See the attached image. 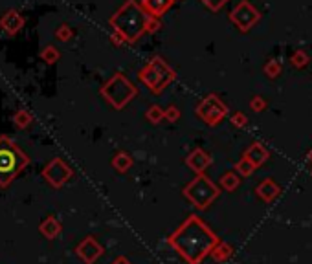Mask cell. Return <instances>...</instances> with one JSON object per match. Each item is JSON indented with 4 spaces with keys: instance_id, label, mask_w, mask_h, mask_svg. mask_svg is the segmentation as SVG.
<instances>
[{
    "instance_id": "obj_16",
    "label": "cell",
    "mask_w": 312,
    "mask_h": 264,
    "mask_svg": "<svg viewBox=\"0 0 312 264\" xmlns=\"http://www.w3.org/2000/svg\"><path fill=\"white\" fill-rule=\"evenodd\" d=\"M40 233L44 235L46 239H56L57 235L61 233V222L56 217H46L40 224Z\"/></svg>"
},
{
    "instance_id": "obj_23",
    "label": "cell",
    "mask_w": 312,
    "mask_h": 264,
    "mask_svg": "<svg viewBox=\"0 0 312 264\" xmlns=\"http://www.w3.org/2000/svg\"><path fill=\"white\" fill-rule=\"evenodd\" d=\"M74 37V31H72V28L68 24H61L57 26V30H56V39L61 42H68Z\"/></svg>"
},
{
    "instance_id": "obj_12",
    "label": "cell",
    "mask_w": 312,
    "mask_h": 264,
    "mask_svg": "<svg viewBox=\"0 0 312 264\" xmlns=\"http://www.w3.org/2000/svg\"><path fill=\"white\" fill-rule=\"evenodd\" d=\"M175 4V0H141V8L149 17H156L160 19L162 15H166L171 10V6Z\"/></svg>"
},
{
    "instance_id": "obj_19",
    "label": "cell",
    "mask_w": 312,
    "mask_h": 264,
    "mask_svg": "<svg viewBox=\"0 0 312 264\" xmlns=\"http://www.w3.org/2000/svg\"><path fill=\"white\" fill-rule=\"evenodd\" d=\"M59 57H61V53L56 46H44L42 51H40V59H42L46 64H56V62L59 61Z\"/></svg>"
},
{
    "instance_id": "obj_2",
    "label": "cell",
    "mask_w": 312,
    "mask_h": 264,
    "mask_svg": "<svg viewBox=\"0 0 312 264\" xmlns=\"http://www.w3.org/2000/svg\"><path fill=\"white\" fill-rule=\"evenodd\" d=\"M147 21H149V15L143 11L141 4H138L136 0H127L111 17L109 22H111L112 30L121 33L127 39V42L132 44L145 33Z\"/></svg>"
},
{
    "instance_id": "obj_9",
    "label": "cell",
    "mask_w": 312,
    "mask_h": 264,
    "mask_svg": "<svg viewBox=\"0 0 312 264\" xmlns=\"http://www.w3.org/2000/svg\"><path fill=\"white\" fill-rule=\"evenodd\" d=\"M42 176H44V180L50 183L51 187H63L72 178V169L61 158H54L42 169Z\"/></svg>"
},
{
    "instance_id": "obj_5",
    "label": "cell",
    "mask_w": 312,
    "mask_h": 264,
    "mask_svg": "<svg viewBox=\"0 0 312 264\" xmlns=\"http://www.w3.org/2000/svg\"><path fill=\"white\" fill-rule=\"evenodd\" d=\"M101 96L111 103L114 108H123L132 97L136 96V87L123 74H116L101 88Z\"/></svg>"
},
{
    "instance_id": "obj_24",
    "label": "cell",
    "mask_w": 312,
    "mask_h": 264,
    "mask_svg": "<svg viewBox=\"0 0 312 264\" xmlns=\"http://www.w3.org/2000/svg\"><path fill=\"white\" fill-rule=\"evenodd\" d=\"M164 114H166V110H162L160 107H158V105H152L151 108H149V110H147V119H149V121L151 123H160L162 119H164Z\"/></svg>"
},
{
    "instance_id": "obj_4",
    "label": "cell",
    "mask_w": 312,
    "mask_h": 264,
    "mask_svg": "<svg viewBox=\"0 0 312 264\" xmlns=\"http://www.w3.org/2000/svg\"><path fill=\"white\" fill-rule=\"evenodd\" d=\"M140 79L141 83L149 87V90L152 94H160L164 88H167V85L175 79V72L164 59L154 57L151 62H147L143 68L140 70Z\"/></svg>"
},
{
    "instance_id": "obj_10",
    "label": "cell",
    "mask_w": 312,
    "mask_h": 264,
    "mask_svg": "<svg viewBox=\"0 0 312 264\" xmlns=\"http://www.w3.org/2000/svg\"><path fill=\"white\" fill-rule=\"evenodd\" d=\"M76 253L85 264H94L101 255H103V248H101V244L97 242L94 237H86V239L77 246Z\"/></svg>"
},
{
    "instance_id": "obj_30",
    "label": "cell",
    "mask_w": 312,
    "mask_h": 264,
    "mask_svg": "<svg viewBox=\"0 0 312 264\" xmlns=\"http://www.w3.org/2000/svg\"><path fill=\"white\" fill-rule=\"evenodd\" d=\"M202 4L207 6V10H212V11H219L222 8V6L226 4L228 0H200Z\"/></svg>"
},
{
    "instance_id": "obj_34",
    "label": "cell",
    "mask_w": 312,
    "mask_h": 264,
    "mask_svg": "<svg viewBox=\"0 0 312 264\" xmlns=\"http://www.w3.org/2000/svg\"><path fill=\"white\" fill-rule=\"evenodd\" d=\"M308 163H312V149H310V153H308Z\"/></svg>"
},
{
    "instance_id": "obj_21",
    "label": "cell",
    "mask_w": 312,
    "mask_h": 264,
    "mask_svg": "<svg viewBox=\"0 0 312 264\" xmlns=\"http://www.w3.org/2000/svg\"><path fill=\"white\" fill-rule=\"evenodd\" d=\"M221 185H222V189H226V191H233V189H237V185H239V174L226 173L221 178Z\"/></svg>"
},
{
    "instance_id": "obj_22",
    "label": "cell",
    "mask_w": 312,
    "mask_h": 264,
    "mask_svg": "<svg viewBox=\"0 0 312 264\" xmlns=\"http://www.w3.org/2000/svg\"><path fill=\"white\" fill-rule=\"evenodd\" d=\"M235 171H237V174H239V176H250V174L255 171V165H253L252 162H248L246 158H242L241 162H237Z\"/></svg>"
},
{
    "instance_id": "obj_31",
    "label": "cell",
    "mask_w": 312,
    "mask_h": 264,
    "mask_svg": "<svg viewBox=\"0 0 312 264\" xmlns=\"http://www.w3.org/2000/svg\"><path fill=\"white\" fill-rule=\"evenodd\" d=\"M166 119L167 121H176L178 117H180V112H178V108L176 107H169V108H166Z\"/></svg>"
},
{
    "instance_id": "obj_3",
    "label": "cell",
    "mask_w": 312,
    "mask_h": 264,
    "mask_svg": "<svg viewBox=\"0 0 312 264\" xmlns=\"http://www.w3.org/2000/svg\"><path fill=\"white\" fill-rule=\"evenodd\" d=\"M30 163L24 151L8 136H0V187H8Z\"/></svg>"
},
{
    "instance_id": "obj_17",
    "label": "cell",
    "mask_w": 312,
    "mask_h": 264,
    "mask_svg": "<svg viewBox=\"0 0 312 264\" xmlns=\"http://www.w3.org/2000/svg\"><path fill=\"white\" fill-rule=\"evenodd\" d=\"M112 165H114V169H116V171H120V173H125L127 169H131L132 158L129 156L127 153H118L116 156H114V160H112Z\"/></svg>"
},
{
    "instance_id": "obj_26",
    "label": "cell",
    "mask_w": 312,
    "mask_h": 264,
    "mask_svg": "<svg viewBox=\"0 0 312 264\" xmlns=\"http://www.w3.org/2000/svg\"><path fill=\"white\" fill-rule=\"evenodd\" d=\"M290 61H292V64L296 66V68H303V66L308 64V61H310V59H308V55L305 53V51L299 50V51H296V53H294Z\"/></svg>"
},
{
    "instance_id": "obj_11",
    "label": "cell",
    "mask_w": 312,
    "mask_h": 264,
    "mask_svg": "<svg viewBox=\"0 0 312 264\" xmlns=\"http://www.w3.org/2000/svg\"><path fill=\"white\" fill-rule=\"evenodd\" d=\"M24 24H26L24 17L20 15L17 10L6 11L4 15L0 17V28H2V30H4L10 37L17 35V33L24 28Z\"/></svg>"
},
{
    "instance_id": "obj_18",
    "label": "cell",
    "mask_w": 312,
    "mask_h": 264,
    "mask_svg": "<svg viewBox=\"0 0 312 264\" xmlns=\"http://www.w3.org/2000/svg\"><path fill=\"white\" fill-rule=\"evenodd\" d=\"M232 246L230 244H226V242H219L215 246V249L212 251V255H213V259L217 260V262H222V260H226L230 255H232Z\"/></svg>"
},
{
    "instance_id": "obj_29",
    "label": "cell",
    "mask_w": 312,
    "mask_h": 264,
    "mask_svg": "<svg viewBox=\"0 0 312 264\" xmlns=\"http://www.w3.org/2000/svg\"><path fill=\"white\" fill-rule=\"evenodd\" d=\"M160 19H156V17H149V21H147V26H145V33H154V31L160 30Z\"/></svg>"
},
{
    "instance_id": "obj_1",
    "label": "cell",
    "mask_w": 312,
    "mask_h": 264,
    "mask_svg": "<svg viewBox=\"0 0 312 264\" xmlns=\"http://www.w3.org/2000/svg\"><path fill=\"white\" fill-rule=\"evenodd\" d=\"M169 244L189 264H198L219 244L213 231L198 217H189L169 239Z\"/></svg>"
},
{
    "instance_id": "obj_27",
    "label": "cell",
    "mask_w": 312,
    "mask_h": 264,
    "mask_svg": "<svg viewBox=\"0 0 312 264\" xmlns=\"http://www.w3.org/2000/svg\"><path fill=\"white\" fill-rule=\"evenodd\" d=\"M250 107H252V110H255V112H263L265 108H267V101H265L261 96H255V97H252Z\"/></svg>"
},
{
    "instance_id": "obj_25",
    "label": "cell",
    "mask_w": 312,
    "mask_h": 264,
    "mask_svg": "<svg viewBox=\"0 0 312 264\" xmlns=\"http://www.w3.org/2000/svg\"><path fill=\"white\" fill-rule=\"evenodd\" d=\"M281 64H279V62L276 61V59H272V61H268L267 62V66H265V74H267L268 77H277L279 76V74H281Z\"/></svg>"
},
{
    "instance_id": "obj_28",
    "label": "cell",
    "mask_w": 312,
    "mask_h": 264,
    "mask_svg": "<svg viewBox=\"0 0 312 264\" xmlns=\"http://www.w3.org/2000/svg\"><path fill=\"white\" fill-rule=\"evenodd\" d=\"M232 123L235 125V127H246V123H248V117L242 114V112H235V114H232Z\"/></svg>"
},
{
    "instance_id": "obj_7",
    "label": "cell",
    "mask_w": 312,
    "mask_h": 264,
    "mask_svg": "<svg viewBox=\"0 0 312 264\" xmlns=\"http://www.w3.org/2000/svg\"><path fill=\"white\" fill-rule=\"evenodd\" d=\"M196 116L200 117L202 121H206L207 125L215 127V125H219L228 116V107L215 94H212L204 101H200V105L196 107Z\"/></svg>"
},
{
    "instance_id": "obj_13",
    "label": "cell",
    "mask_w": 312,
    "mask_h": 264,
    "mask_svg": "<svg viewBox=\"0 0 312 264\" xmlns=\"http://www.w3.org/2000/svg\"><path fill=\"white\" fill-rule=\"evenodd\" d=\"M242 158H246L248 162H252L253 165L257 167H261L263 163L267 162L268 158H270V153H268V149L267 147H263L261 143H252L250 147L244 151V154H242Z\"/></svg>"
},
{
    "instance_id": "obj_33",
    "label": "cell",
    "mask_w": 312,
    "mask_h": 264,
    "mask_svg": "<svg viewBox=\"0 0 312 264\" xmlns=\"http://www.w3.org/2000/svg\"><path fill=\"white\" fill-rule=\"evenodd\" d=\"M112 264H131V262H129V260H127L125 257H120V259H116Z\"/></svg>"
},
{
    "instance_id": "obj_32",
    "label": "cell",
    "mask_w": 312,
    "mask_h": 264,
    "mask_svg": "<svg viewBox=\"0 0 312 264\" xmlns=\"http://www.w3.org/2000/svg\"><path fill=\"white\" fill-rule=\"evenodd\" d=\"M111 42L114 46H123V44H129L127 42V39L121 33H118V31H112V35H111Z\"/></svg>"
},
{
    "instance_id": "obj_35",
    "label": "cell",
    "mask_w": 312,
    "mask_h": 264,
    "mask_svg": "<svg viewBox=\"0 0 312 264\" xmlns=\"http://www.w3.org/2000/svg\"><path fill=\"white\" fill-rule=\"evenodd\" d=\"M175 2H176V0H175Z\"/></svg>"
},
{
    "instance_id": "obj_20",
    "label": "cell",
    "mask_w": 312,
    "mask_h": 264,
    "mask_svg": "<svg viewBox=\"0 0 312 264\" xmlns=\"http://www.w3.org/2000/svg\"><path fill=\"white\" fill-rule=\"evenodd\" d=\"M33 121V117L28 110H19L15 112V116H13V123H15L17 128H28Z\"/></svg>"
},
{
    "instance_id": "obj_8",
    "label": "cell",
    "mask_w": 312,
    "mask_h": 264,
    "mask_svg": "<svg viewBox=\"0 0 312 264\" xmlns=\"http://www.w3.org/2000/svg\"><path fill=\"white\" fill-rule=\"evenodd\" d=\"M259 19H261V13H259L255 6H252L248 0H244L241 4H237L232 10V13H230V21H232L233 24L237 26V30H241L242 33L252 30L253 26L259 22Z\"/></svg>"
},
{
    "instance_id": "obj_14",
    "label": "cell",
    "mask_w": 312,
    "mask_h": 264,
    "mask_svg": "<svg viewBox=\"0 0 312 264\" xmlns=\"http://www.w3.org/2000/svg\"><path fill=\"white\" fill-rule=\"evenodd\" d=\"M187 165L195 171V173H198V174H202V171L204 169H207L210 165H212V158L207 156L202 149H196V151H193L189 156H187Z\"/></svg>"
},
{
    "instance_id": "obj_15",
    "label": "cell",
    "mask_w": 312,
    "mask_h": 264,
    "mask_svg": "<svg viewBox=\"0 0 312 264\" xmlns=\"http://www.w3.org/2000/svg\"><path fill=\"white\" fill-rule=\"evenodd\" d=\"M255 191L265 202H272L274 198L279 194V187L274 183V180H265V182H261L259 185H257Z\"/></svg>"
},
{
    "instance_id": "obj_6",
    "label": "cell",
    "mask_w": 312,
    "mask_h": 264,
    "mask_svg": "<svg viewBox=\"0 0 312 264\" xmlns=\"http://www.w3.org/2000/svg\"><path fill=\"white\" fill-rule=\"evenodd\" d=\"M184 194H186L189 200H191L193 204H195L196 208H207L210 204L215 200V196L219 194V191H217V187L213 185L210 180H207L204 174H198V176L193 180L189 185L186 187V191H184Z\"/></svg>"
}]
</instances>
